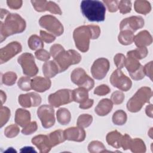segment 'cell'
<instances>
[{
	"label": "cell",
	"mask_w": 153,
	"mask_h": 153,
	"mask_svg": "<svg viewBox=\"0 0 153 153\" xmlns=\"http://www.w3.org/2000/svg\"><path fill=\"white\" fill-rule=\"evenodd\" d=\"M25 20L17 13H10L5 9L1 10L0 38L1 42L7 37L23 32L26 28Z\"/></svg>",
	"instance_id": "1"
},
{
	"label": "cell",
	"mask_w": 153,
	"mask_h": 153,
	"mask_svg": "<svg viewBox=\"0 0 153 153\" xmlns=\"http://www.w3.org/2000/svg\"><path fill=\"white\" fill-rule=\"evenodd\" d=\"M54 62L58 66L59 72L66 71L71 65L78 64L81 60L79 53L74 50L66 51L63 47L59 44H53L50 50Z\"/></svg>",
	"instance_id": "2"
},
{
	"label": "cell",
	"mask_w": 153,
	"mask_h": 153,
	"mask_svg": "<svg viewBox=\"0 0 153 153\" xmlns=\"http://www.w3.org/2000/svg\"><path fill=\"white\" fill-rule=\"evenodd\" d=\"M100 29L97 25L81 26L76 28L73 33V38L76 48L81 52H87L89 49L90 40L98 38Z\"/></svg>",
	"instance_id": "3"
},
{
	"label": "cell",
	"mask_w": 153,
	"mask_h": 153,
	"mask_svg": "<svg viewBox=\"0 0 153 153\" xmlns=\"http://www.w3.org/2000/svg\"><path fill=\"white\" fill-rule=\"evenodd\" d=\"M80 7L82 14L89 21L96 22L104 21L106 8L102 2L92 0L82 1Z\"/></svg>",
	"instance_id": "4"
},
{
	"label": "cell",
	"mask_w": 153,
	"mask_h": 153,
	"mask_svg": "<svg viewBox=\"0 0 153 153\" xmlns=\"http://www.w3.org/2000/svg\"><path fill=\"white\" fill-rule=\"evenodd\" d=\"M152 96L151 89L148 87L140 88L129 99L127 103V108L131 112L139 111L145 103H148Z\"/></svg>",
	"instance_id": "5"
},
{
	"label": "cell",
	"mask_w": 153,
	"mask_h": 153,
	"mask_svg": "<svg viewBox=\"0 0 153 153\" xmlns=\"http://www.w3.org/2000/svg\"><path fill=\"white\" fill-rule=\"evenodd\" d=\"M39 25L56 36H60L63 34L64 29L62 24L54 16L45 15L39 20Z\"/></svg>",
	"instance_id": "6"
},
{
	"label": "cell",
	"mask_w": 153,
	"mask_h": 153,
	"mask_svg": "<svg viewBox=\"0 0 153 153\" xmlns=\"http://www.w3.org/2000/svg\"><path fill=\"white\" fill-rule=\"evenodd\" d=\"M71 79L75 84L88 91L92 89L94 85V80L86 74L84 69L81 68H75L72 72Z\"/></svg>",
	"instance_id": "7"
},
{
	"label": "cell",
	"mask_w": 153,
	"mask_h": 153,
	"mask_svg": "<svg viewBox=\"0 0 153 153\" xmlns=\"http://www.w3.org/2000/svg\"><path fill=\"white\" fill-rule=\"evenodd\" d=\"M17 62L23 69V73L28 76H33L38 72V68L35 62V58L31 53H24L21 54Z\"/></svg>",
	"instance_id": "8"
},
{
	"label": "cell",
	"mask_w": 153,
	"mask_h": 153,
	"mask_svg": "<svg viewBox=\"0 0 153 153\" xmlns=\"http://www.w3.org/2000/svg\"><path fill=\"white\" fill-rule=\"evenodd\" d=\"M72 91L69 89H61L49 95V103L55 108L68 104L73 101Z\"/></svg>",
	"instance_id": "9"
},
{
	"label": "cell",
	"mask_w": 153,
	"mask_h": 153,
	"mask_svg": "<svg viewBox=\"0 0 153 153\" xmlns=\"http://www.w3.org/2000/svg\"><path fill=\"white\" fill-rule=\"evenodd\" d=\"M127 57L124 66L128 71L131 78L134 80L143 79L145 75L143 72V66L139 63V60L129 55H127Z\"/></svg>",
	"instance_id": "10"
},
{
	"label": "cell",
	"mask_w": 153,
	"mask_h": 153,
	"mask_svg": "<svg viewBox=\"0 0 153 153\" xmlns=\"http://www.w3.org/2000/svg\"><path fill=\"white\" fill-rule=\"evenodd\" d=\"M110 82L114 87L124 91L130 90L132 85L131 79L119 69H117L112 72L110 77Z\"/></svg>",
	"instance_id": "11"
},
{
	"label": "cell",
	"mask_w": 153,
	"mask_h": 153,
	"mask_svg": "<svg viewBox=\"0 0 153 153\" xmlns=\"http://www.w3.org/2000/svg\"><path fill=\"white\" fill-rule=\"evenodd\" d=\"M37 115L44 128H48L54 126L55 123L54 110L52 106L48 105L41 106L38 109Z\"/></svg>",
	"instance_id": "12"
},
{
	"label": "cell",
	"mask_w": 153,
	"mask_h": 153,
	"mask_svg": "<svg viewBox=\"0 0 153 153\" xmlns=\"http://www.w3.org/2000/svg\"><path fill=\"white\" fill-rule=\"evenodd\" d=\"M110 67L109 62L105 58H99L96 59L91 68L92 76L96 79H102L106 75Z\"/></svg>",
	"instance_id": "13"
},
{
	"label": "cell",
	"mask_w": 153,
	"mask_h": 153,
	"mask_svg": "<svg viewBox=\"0 0 153 153\" xmlns=\"http://www.w3.org/2000/svg\"><path fill=\"white\" fill-rule=\"evenodd\" d=\"M22 47L21 44L17 41H13L5 47L0 50V63L1 64L8 62L12 57L21 52Z\"/></svg>",
	"instance_id": "14"
},
{
	"label": "cell",
	"mask_w": 153,
	"mask_h": 153,
	"mask_svg": "<svg viewBox=\"0 0 153 153\" xmlns=\"http://www.w3.org/2000/svg\"><path fill=\"white\" fill-rule=\"evenodd\" d=\"M144 20L140 16H131L123 19L120 25L121 30H128L134 32L144 26Z\"/></svg>",
	"instance_id": "15"
},
{
	"label": "cell",
	"mask_w": 153,
	"mask_h": 153,
	"mask_svg": "<svg viewBox=\"0 0 153 153\" xmlns=\"http://www.w3.org/2000/svg\"><path fill=\"white\" fill-rule=\"evenodd\" d=\"M19 104L24 108L35 107L41 103V96L35 92L20 94L18 98Z\"/></svg>",
	"instance_id": "16"
},
{
	"label": "cell",
	"mask_w": 153,
	"mask_h": 153,
	"mask_svg": "<svg viewBox=\"0 0 153 153\" xmlns=\"http://www.w3.org/2000/svg\"><path fill=\"white\" fill-rule=\"evenodd\" d=\"M64 136L66 140L82 142L85 138V131L83 128L79 127H69L64 130Z\"/></svg>",
	"instance_id": "17"
},
{
	"label": "cell",
	"mask_w": 153,
	"mask_h": 153,
	"mask_svg": "<svg viewBox=\"0 0 153 153\" xmlns=\"http://www.w3.org/2000/svg\"><path fill=\"white\" fill-rule=\"evenodd\" d=\"M32 143L37 147L41 153H47L53 147L48 136L44 134H39L33 137Z\"/></svg>",
	"instance_id": "18"
},
{
	"label": "cell",
	"mask_w": 153,
	"mask_h": 153,
	"mask_svg": "<svg viewBox=\"0 0 153 153\" xmlns=\"http://www.w3.org/2000/svg\"><path fill=\"white\" fill-rule=\"evenodd\" d=\"M51 82L47 77L36 76L32 79V88L37 92H44L51 87Z\"/></svg>",
	"instance_id": "19"
},
{
	"label": "cell",
	"mask_w": 153,
	"mask_h": 153,
	"mask_svg": "<svg viewBox=\"0 0 153 153\" xmlns=\"http://www.w3.org/2000/svg\"><path fill=\"white\" fill-rule=\"evenodd\" d=\"M133 41L137 47H146L152 42V38L149 32L146 30L138 33L134 37Z\"/></svg>",
	"instance_id": "20"
},
{
	"label": "cell",
	"mask_w": 153,
	"mask_h": 153,
	"mask_svg": "<svg viewBox=\"0 0 153 153\" xmlns=\"http://www.w3.org/2000/svg\"><path fill=\"white\" fill-rule=\"evenodd\" d=\"M113 108V103L109 99H103L95 108V112L99 116H105L108 115Z\"/></svg>",
	"instance_id": "21"
},
{
	"label": "cell",
	"mask_w": 153,
	"mask_h": 153,
	"mask_svg": "<svg viewBox=\"0 0 153 153\" xmlns=\"http://www.w3.org/2000/svg\"><path fill=\"white\" fill-rule=\"evenodd\" d=\"M30 121V112L24 109L19 108L16 110L15 114V123L20 127H24Z\"/></svg>",
	"instance_id": "22"
},
{
	"label": "cell",
	"mask_w": 153,
	"mask_h": 153,
	"mask_svg": "<svg viewBox=\"0 0 153 153\" xmlns=\"http://www.w3.org/2000/svg\"><path fill=\"white\" fill-rule=\"evenodd\" d=\"M42 72L44 76L48 78L54 77L59 72L58 66L53 60L46 62L44 63Z\"/></svg>",
	"instance_id": "23"
},
{
	"label": "cell",
	"mask_w": 153,
	"mask_h": 153,
	"mask_svg": "<svg viewBox=\"0 0 153 153\" xmlns=\"http://www.w3.org/2000/svg\"><path fill=\"white\" fill-rule=\"evenodd\" d=\"M123 135L117 130H114L108 133L106 137V140L108 145L115 148L121 147V139Z\"/></svg>",
	"instance_id": "24"
},
{
	"label": "cell",
	"mask_w": 153,
	"mask_h": 153,
	"mask_svg": "<svg viewBox=\"0 0 153 153\" xmlns=\"http://www.w3.org/2000/svg\"><path fill=\"white\" fill-rule=\"evenodd\" d=\"M73 101L77 103H83L88 99V90L83 87H78L72 90Z\"/></svg>",
	"instance_id": "25"
},
{
	"label": "cell",
	"mask_w": 153,
	"mask_h": 153,
	"mask_svg": "<svg viewBox=\"0 0 153 153\" xmlns=\"http://www.w3.org/2000/svg\"><path fill=\"white\" fill-rule=\"evenodd\" d=\"M48 136L53 147L66 140L64 136V131L62 130H55L50 133Z\"/></svg>",
	"instance_id": "26"
},
{
	"label": "cell",
	"mask_w": 153,
	"mask_h": 153,
	"mask_svg": "<svg viewBox=\"0 0 153 153\" xmlns=\"http://www.w3.org/2000/svg\"><path fill=\"white\" fill-rule=\"evenodd\" d=\"M57 120L62 125H66L71 121V115L69 111L65 108L59 109L56 112Z\"/></svg>",
	"instance_id": "27"
},
{
	"label": "cell",
	"mask_w": 153,
	"mask_h": 153,
	"mask_svg": "<svg viewBox=\"0 0 153 153\" xmlns=\"http://www.w3.org/2000/svg\"><path fill=\"white\" fill-rule=\"evenodd\" d=\"M134 8L137 13L146 14L151 10V5L148 1L137 0L134 1Z\"/></svg>",
	"instance_id": "28"
},
{
	"label": "cell",
	"mask_w": 153,
	"mask_h": 153,
	"mask_svg": "<svg viewBox=\"0 0 153 153\" xmlns=\"http://www.w3.org/2000/svg\"><path fill=\"white\" fill-rule=\"evenodd\" d=\"M129 149L134 153H143L146 151V146L141 139H131Z\"/></svg>",
	"instance_id": "29"
},
{
	"label": "cell",
	"mask_w": 153,
	"mask_h": 153,
	"mask_svg": "<svg viewBox=\"0 0 153 153\" xmlns=\"http://www.w3.org/2000/svg\"><path fill=\"white\" fill-rule=\"evenodd\" d=\"M134 37V35L133 32L128 30H121L118 35V39L121 44L127 45L131 44L133 42Z\"/></svg>",
	"instance_id": "30"
},
{
	"label": "cell",
	"mask_w": 153,
	"mask_h": 153,
	"mask_svg": "<svg viewBox=\"0 0 153 153\" xmlns=\"http://www.w3.org/2000/svg\"><path fill=\"white\" fill-rule=\"evenodd\" d=\"M29 47L32 50H38L44 47L43 41L36 35H31L28 39Z\"/></svg>",
	"instance_id": "31"
},
{
	"label": "cell",
	"mask_w": 153,
	"mask_h": 153,
	"mask_svg": "<svg viewBox=\"0 0 153 153\" xmlns=\"http://www.w3.org/2000/svg\"><path fill=\"white\" fill-rule=\"evenodd\" d=\"M127 114L123 110H118L115 111L112 116V122L117 126H122L126 123Z\"/></svg>",
	"instance_id": "32"
},
{
	"label": "cell",
	"mask_w": 153,
	"mask_h": 153,
	"mask_svg": "<svg viewBox=\"0 0 153 153\" xmlns=\"http://www.w3.org/2000/svg\"><path fill=\"white\" fill-rule=\"evenodd\" d=\"M88 151L91 153H99L106 152L105 145L100 141L93 140L91 142L88 146Z\"/></svg>",
	"instance_id": "33"
},
{
	"label": "cell",
	"mask_w": 153,
	"mask_h": 153,
	"mask_svg": "<svg viewBox=\"0 0 153 153\" xmlns=\"http://www.w3.org/2000/svg\"><path fill=\"white\" fill-rule=\"evenodd\" d=\"M148 53V49L146 47H138L134 50L128 51L127 55L131 56L137 60H140L145 58L147 56Z\"/></svg>",
	"instance_id": "34"
},
{
	"label": "cell",
	"mask_w": 153,
	"mask_h": 153,
	"mask_svg": "<svg viewBox=\"0 0 153 153\" xmlns=\"http://www.w3.org/2000/svg\"><path fill=\"white\" fill-rule=\"evenodd\" d=\"M93 121V117L89 114H82L79 115L77 120V126L81 128L88 127Z\"/></svg>",
	"instance_id": "35"
},
{
	"label": "cell",
	"mask_w": 153,
	"mask_h": 153,
	"mask_svg": "<svg viewBox=\"0 0 153 153\" xmlns=\"http://www.w3.org/2000/svg\"><path fill=\"white\" fill-rule=\"evenodd\" d=\"M17 76L14 72L9 71L4 74L2 77V82L7 85H13L15 84Z\"/></svg>",
	"instance_id": "36"
},
{
	"label": "cell",
	"mask_w": 153,
	"mask_h": 153,
	"mask_svg": "<svg viewBox=\"0 0 153 153\" xmlns=\"http://www.w3.org/2000/svg\"><path fill=\"white\" fill-rule=\"evenodd\" d=\"M31 82L32 79L29 76H22L19 79L17 84L22 90L27 91L32 89Z\"/></svg>",
	"instance_id": "37"
},
{
	"label": "cell",
	"mask_w": 153,
	"mask_h": 153,
	"mask_svg": "<svg viewBox=\"0 0 153 153\" xmlns=\"http://www.w3.org/2000/svg\"><path fill=\"white\" fill-rule=\"evenodd\" d=\"M0 112V126L1 127H2L4 125L8 122L10 117L11 112L8 108L1 105Z\"/></svg>",
	"instance_id": "38"
},
{
	"label": "cell",
	"mask_w": 153,
	"mask_h": 153,
	"mask_svg": "<svg viewBox=\"0 0 153 153\" xmlns=\"http://www.w3.org/2000/svg\"><path fill=\"white\" fill-rule=\"evenodd\" d=\"M20 128L17 124H11L5 128L4 134L8 138H13L16 137L19 133Z\"/></svg>",
	"instance_id": "39"
},
{
	"label": "cell",
	"mask_w": 153,
	"mask_h": 153,
	"mask_svg": "<svg viewBox=\"0 0 153 153\" xmlns=\"http://www.w3.org/2000/svg\"><path fill=\"white\" fill-rule=\"evenodd\" d=\"M118 9L121 14H126L130 12L131 9V2L130 1L122 0L118 2Z\"/></svg>",
	"instance_id": "40"
},
{
	"label": "cell",
	"mask_w": 153,
	"mask_h": 153,
	"mask_svg": "<svg viewBox=\"0 0 153 153\" xmlns=\"http://www.w3.org/2000/svg\"><path fill=\"white\" fill-rule=\"evenodd\" d=\"M31 3L36 11L42 12L47 11L48 1H31Z\"/></svg>",
	"instance_id": "41"
},
{
	"label": "cell",
	"mask_w": 153,
	"mask_h": 153,
	"mask_svg": "<svg viewBox=\"0 0 153 153\" xmlns=\"http://www.w3.org/2000/svg\"><path fill=\"white\" fill-rule=\"evenodd\" d=\"M125 98L124 94L121 91H115L111 95V100L115 105H119L123 102Z\"/></svg>",
	"instance_id": "42"
},
{
	"label": "cell",
	"mask_w": 153,
	"mask_h": 153,
	"mask_svg": "<svg viewBox=\"0 0 153 153\" xmlns=\"http://www.w3.org/2000/svg\"><path fill=\"white\" fill-rule=\"evenodd\" d=\"M37 128H38V126H37L36 122L32 121L23 127V128L22 130V133L25 135L31 134L34 132H35Z\"/></svg>",
	"instance_id": "43"
},
{
	"label": "cell",
	"mask_w": 153,
	"mask_h": 153,
	"mask_svg": "<svg viewBox=\"0 0 153 153\" xmlns=\"http://www.w3.org/2000/svg\"><path fill=\"white\" fill-rule=\"evenodd\" d=\"M35 56L37 59L45 62H47L50 58V54L42 48L36 50L35 53Z\"/></svg>",
	"instance_id": "44"
},
{
	"label": "cell",
	"mask_w": 153,
	"mask_h": 153,
	"mask_svg": "<svg viewBox=\"0 0 153 153\" xmlns=\"http://www.w3.org/2000/svg\"><path fill=\"white\" fill-rule=\"evenodd\" d=\"M114 61L117 69H121L125 65L126 57L122 53H118L114 56Z\"/></svg>",
	"instance_id": "45"
},
{
	"label": "cell",
	"mask_w": 153,
	"mask_h": 153,
	"mask_svg": "<svg viewBox=\"0 0 153 153\" xmlns=\"http://www.w3.org/2000/svg\"><path fill=\"white\" fill-rule=\"evenodd\" d=\"M111 91L110 88L105 84H102L97 86L94 91V94L98 96H104L108 94Z\"/></svg>",
	"instance_id": "46"
},
{
	"label": "cell",
	"mask_w": 153,
	"mask_h": 153,
	"mask_svg": "<svg viewBox=\"0 0 153 153\" xmlns=\"http://www.w3.org/2000/svg\"><path fill=\"white\" fill-rule=\"evenodd\" d=\"M47 11H50L51 13L61 15L62 12L60 8L55 2L52 1H48V8Z\"/></svg>",
	"instance_id": "47"
},
{
	"label": "cell",
	"mask_w": 153,
	"mask_h": 153,
	"mask_svg": "<svg viewBox=\"0 0 153 153\" xmlns=\"http://www.w3.org/2000/svg\"><path fill=\"white\" fill-rule=\"evenodd\" d=\"M40 38L43 41L48 44L53 42L56 39V37L53 34L47 33L44 30H40Z\"/></svg>",
	"instance_id": "48"
},
{
	"label": "cell",
	"mask_w": 153,
	"mask_h": 153,
	"mask_svg": "<svg viewBox=\"0 0 153 153\" xmlns=\"http://www.w3.org/2000/svg\"><path fill=\"white\" fill-rule=\"evenodd\" d=\"M118 1H103V2L106 5L108 10L109 12L114 13L118 10Z\"/></svg>",
	"instance_id": "49"
},
{
	"label": "cell",
	"mask_w": 153,
	"mask_h": 153,
	"mask_svg": "<svg viewBox=\"0 0 153 153\" xmlns=\"http://www.w3.org/2000/svg\"><path fill=\"white\" fill-rule=\"evenodd\" d=\"M131 140V138L130 137V136L127 134H125L124 136H123L121 139V147H122L124 150H127L129 149Z\"/></svg>",
	"instance_id": "50"
},
{
	"label": "cell",
	"mask_w": 153,
	"mask_h": 153,
	"mask_svg": "<svg viewBox=\"0 0 153 153\" xmlns=\"http://www.w3.org/2000/svg\"><path fill=\"white\" fill-rule=\"evenodd\" d=\"M7 4L11 9L17 10L22 7L23 1L21 0H8L7 1Z\"/></svg>",
	"instance_id": "51"
},
{
	"label": "cell",
	"mask_w": 153,
	"mask_h": 153,
	"mask_svg": "<svg viewBox=\"0 0 153 153\" xmlns=\"http://www.w3.org/2000/svg\"><path fill=\"white\" fill-rule=\"evenodd\" d=\"M143 72L145 75L149 76L151 80H152V61L149 62L143 66Z\"/></svg>",
	"instance_id": "52"
},
{
	"label": "cell",
	"mask_w": 153,
	"mask_h": 153,
	"mask_svg": "<svg viewBox=\"0 0 153 153\" xmlns=\"http://www.w3.org/2000/svg\"><path fill=\"white\" fill-rule=\"evenodd\" d=\"M94 103V100L91 99H88L87 100L84 102L83 103H81L79 104V108L85 109H88L91 108Z\"/></svg>",
	"instance_id": "53"
},
{
	"label": "cell",
	"mask_w": 153,
	"mask_h": 153,
	"mask_svg": "<svg viewBox=\"0 0 153 153\" xmlns=\"http://www.w3.org/2000/svg\"><path fill=\"white\" fill-rule=\"evenodd\" d=\"M145 112L148 117H149L150 118L152 117V104H149L146 107Z\"/></svg>",
	"instance_id": "54"
},
{
	"label": "cell",
	"mask_w": 153,
	"mask_h": 153,
	"mask_svg": "<svg viewBox=\"0 0 153 153\" xmlns=\"http://www.w3.org/2000/svg\"><path fill=\"white\" fill-rule=\"evenodd\" d=\"M20 151L21 152H36V151L33 149V147H31V146H25V147H23L21 149H20Z\"/></svg>",
	"instance_id": "55"
},
{
	"label": "cell",
	"mask_w": 153,
	"mask_h": 153,
	"mask_svg": "<svg viewBox=\"0 0 153 153\" xmlns=\"http://www.w3.org/2000/svg\"><path fill=\"white\" fill-rule=\"evenodd\" d=\"M6 94L5 93L2 91L1 90V105H2V104L5 102L6 100Z\"/></svg>",
	"instance_id": "56"
}]
</instances>
